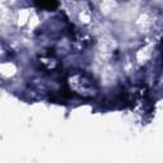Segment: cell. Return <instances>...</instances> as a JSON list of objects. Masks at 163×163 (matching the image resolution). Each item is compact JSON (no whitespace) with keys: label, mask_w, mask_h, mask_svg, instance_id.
Listing matches in <instances>:
<instances>
[{"label":"cell","mask_w":163,"mask_h":163,"mask_svg":"<svg viewBox=\"0 0 163 163\" xmlns=\"http://www.w3.org/2000/svg\"><path fill=\"white\" fill-rule=\"evenodd\" d=\"M162 64H163V40H162Z\"/></svg>","instance_id":"2"},{"label":"cell","mask_w":163,"mask_h":163,"mask_svg":"<svg viewBox=\"0 0 163 163\" xmlns=\"http://www.w3.org/2000/svg\"><path fill=\"white\" fill-rule=\"evenodd\" d=\"M37 5L42 6V8H47V9H52V8H56L57 6V3H37Z\"/></svg>","instance_id":"1"}]
</instances>
